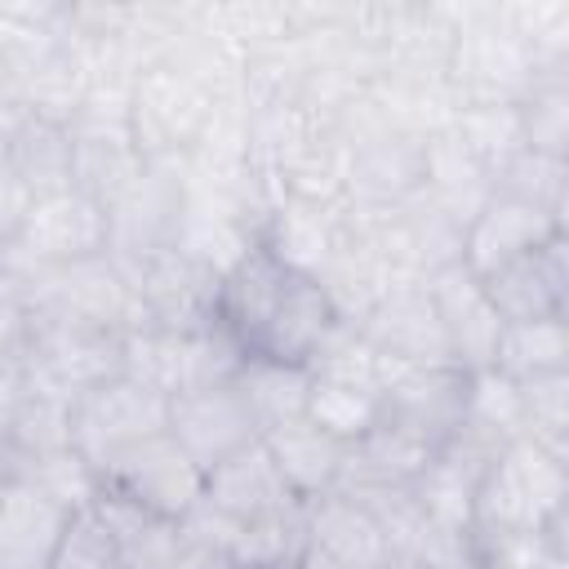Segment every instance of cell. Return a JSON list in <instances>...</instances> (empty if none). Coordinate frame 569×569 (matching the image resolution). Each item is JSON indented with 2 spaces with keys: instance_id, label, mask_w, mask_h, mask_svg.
<instances>
[{
  "instance_id": "ba28073f",
  "label": "cell",
  "mask_w": 569,
  "mask_h": 569,
  "mask_svg": "<svg viewBox=\"0 0 569 569\" xmlns=\"http://www.w3.org/2000/svg\"><path fill=\"white\" fill-rule=\"evenodd\" d=\"M164 431L187 449V458L200 471H213L218 462H227L244 445L262 440V431H258L244 396L236 391V382H218V387H200V391L173 396Z\"/></svg>"
},
{
  "instance_id": "5bb4252c",
  "label": "cell",
  "mask_w": 569,
  "mask_h": 569,
  "mask_svg": "<svg viewBox=\"0 0 569 569\" xmlns=\"http://www.w3.org/2000/svg\"><path fill=\"white\" fill-rule=\"evenodd\" d=\"M436 458V449L418 436H409L396 422H373L360 440L342 449V471H338V493L365 498V493H387V489H409L422 467Z\"/></svg>"
},
{
  "instance_id": "277c9868",
  "label": "cell",
  "mask_w": 569,
  "mask_h": 569,
  "mask_svg": "<svg viewBox=\"0 0 569 569\" xmlns=\"http://www.w3.org/2000/svg\"><path fill=\"white\" fill-rule=\"evenodd\" d=\"M169 427V396L147 382L116 373L80 396H71V449L98 471L120 449Z\"/></svg>"
},
{
  "instance_id": "836d02e7",
  "label": "cell",
  "mask_w": 569,
  "mask_h": 569,
  "mask_svg": "<svg viewBox=\"0 0 569 569\" xmlns=\"http://www.w3.org/2000/svg\"><path fill=\"white\" fill-rule=\"evenodd\" d=\"M0 493H4V471H0Z\"/></svg>"
},
{
  "instance_id": "4dcf8cb0",
  "label": "cell",
  "mask_w": 569,
  "mask_h": 569,
  "mask_svg": "<svg viewBox=\"0 0 569 569\" xmlns=\"http://www.w3.org/2000/svg\"><path fill=\"white\" fill-rule=\"evenodd\" d=\"M169 569H236V565H231L227 551L204 547V542H187V538H182V547H178V556H173Z\"/></svg>"
},
{
  "instance_id": "8fae6325",
  "label": "cell",
  "mask_w": 569,
  "mask_h": 569,
  "mask_svg": "<svg viewBox=\"0 0 569 569\" xmlns=\"http://www.w3.org/2000/svg\"><path fill=\"white\" fill-rule=\"evenodd\" d=\"M427 293L436 302V316H440V329H445V342H449V360L467 373L493 369L502 316L493 311L485 284L462 262H449V267L427 276Z\"/></svg>"
},
{
  "instance_id": "83f0119b",
  "label": "cell",
  "mask_w": 569,
  "mask_h": 569,
  "mask_svg": "<svg viewBox=\"0 0 569 569\" xmlns=\"http://www.w3.org/2000/svg\"><path fill=\"white\" fill-rule=\"evenodd\" d=\"M565 173L569 164L556 156H538L529 147H516L498 169H493V191L516 196L525 204H538L565 222Z\"/></svg>"
},
{
  "instance_id": "7a4b0ae2",
  "label": "cell",
  "mask_w": 569,
  "mask_h": 569,
  "mask_svg": "<svg viewBox=\"0 0 569 569\" xmlns=\"http://www.w3.org/2000/svg\"><path fill=\"white\" fill-rule=\"evenodd\" d=\"M209 120H213V93L173 62L142 67L124 93V124H129L133 151L147 164L178 160L191 147H200Z\"/></svg>"
},
{
  "instance_id": "4fadbf2b",
  "label": "cell",
  "mask_w": 569,
  "mask_h": 569,
  "mask_svg": "<svg viewBox=\"0 0 569 569\" xmlns=\"http://www.w3.org/2000/svg\"><path fill=\"white\" fill-rule=\"evenodd\" d=\"M480 284H485L493 311L502 316V325L565 316V298H569V244H565V231L556 240H547L542 249L498 267Z\"/></svg>"
},
{
  "instance_id": "7c38bea8",
  "label": "cell",
  "mask_w": 569,
  "mask_h": 569,
  "mask_svg": "<svg viewBox=\"0 0 569 569\" xmlns=\"http://www.w3.org/2000/svg\"><path fill=\"white\" fill-rule=\"evenodd\" d=\"M293 280V271L262 244L253 240L222 276H218V293H213V325L236 338V347L249 356L284 293V284Z\"/></svg>"
},
{
  "instance_id": "4316f807",
  "label": "cell",
  "mask_w": 569,
  "mask_h": 569,
  "mask_svg": "<svg viewBox=\"0 0 569 569\" xmlns=\"http://www.w3.org/2000/svg\"><path fill=\"white\" fill-rule=\"evenodd\" d=\"M302 507L307 502H298L289 511H271V516L244 520L236 542H231V565L236 569H280V565H293L302 542H307Z\"/></svg>"
},
{
  "instance_id": "5b68a950",
  "label": "cell",
  "mask_w": 569,
  "mask_h": 569,
  "mask_svg": "<svg viewBox=\"0 0 569 569\" xmlns=\"http://www.w3.org/2000/svg\"><path fill=\"white\" fill-rule=\"evenodd\" d=\"M382 356V351H378ZM471 373L458 365H405L382 356L378 360V405L382 422L405 427L409 436L427 440L431 449L449 445L467 413Z\"/></svg>"
},
{
  "instance_id": "ffe728a7",
  "label": "cell",
  "mask_w": 569,
  "mask_h": 569,
  "mask_svg": "<svg viewBox=\"0 0 569 569\" xmlns=\"http://www.w3.org/2000/svg\"><path fill=\"white\" fill-rule=\"evenodd\" d=\"M93 507L107 520L124 569H169L173 565V556L182 547L178 520H164V516H156V511L138 507V502H124L116 493H102V489H98Z\"/></svg>"
},
{
  "instance_id": "7402d4cb",
  "label": "cell",
  "mask_w": 569,
  "mask_h": 569,
  "mask_svg": "<svg viewBox=\"0 0 569 569\" xmlns=\"http://www.w3.org/2000/svg\"><path fill=\"white\" fill-rule=\"evenodd\" d=\"M493 369L511 382L547 378V373H569V320L565 316H542V320H511L498 333Z\"/></svg>"
},
{
  "instance_id": "d590c367",
  "label": "cell",
  "mask_w": 569,
  "mask_h": 569,
  "mask_svg": "<svg viewBox=\"0 0 569 569\" xmlns=\"http://www.w3.org/2000/svg\"><path fill=\"white\" fill-rule=\"evenodd\" d=\"M387 569H396V565H387Z\"/></svg>"
},
{
  "instance_id": "603a6c76",
  "label": "cell",
  "mask_w": 569,
  "mask_h": 569,
  "mask_svg": "<svg viewBox=\"0 0 569 569\" xmlns=\"http://www.w3.org/2000/svg\"><path fill=\"white\" fill-rule=\"evenodd\" d=\"M236 391L244 396L258 431L267 436L280 422L302 418L307 409V391H311V369L307 365H280V360H262V356H244V365L236 369Z\"/></svg>"
},
{
  "instance_id": "f1b7e54d",
  "label": "cell",
  "mask_w": 569,
  "mask_h": 569,
  "mask_svg": "<svg viewBox=\"0 0 569 569\" xmlns=\"http://www.w3.org/2000/svg\"><path fill=\"white\" fill-rule=\"evenodd\" d=\"M116 565H120V551H116V538H111L107 520L98 516V507L93 502L76 507L58 538L49 569H116Z\"/></svg>"
},
{
  "instance_id": "9c48e42d",
  "label": "cell",
  "mask_w": 569,
  "mask_h": 569,
  "mask_svg": "<svg viewBox=\"0 0 569 569\" xmlns=\"http://www.w3.org/2000/svg\"><path fill=\"white\" fill-rule=\"evenodd\" d=\"M560 231H565V222H560L556 213H547V209H538V204H525V200H516V196H498V191H493V196L471 213V222L462 227V267H467L476 280H485V276H493L498 267H507V262H516V258L542 249V244L556 240Z\"/></svg>"
},
{
  "instance_id": "8d00e7d4",
  "label": "cell",
  "mask_w": 569,
  "mask_h": 569,
  "mask_svg": "<svg viewBox=\"0 0 569 569\" xmlns=\"http://www.w3.org/2000/svg\"><path fill=\"white\" fill-rule=\"evenodd\" d=\"M116 569H124V565H116Z\"/></svg>"
},
{
  "instance_id": "2e32d148",
  "label": "cell",
  "mask_w": 569,
  "mask_h": 569,
  "mask_svg": "<svg viewBox=\"0 0 569 569\" xmlns=\"http://www.w3.org/2000/svg\"><path fill=\"white\" fill-rule=\"evenodd\" d=\"M71 511L27 480H4L0 493V569H49Z\"/></svg>"
},
{
  "instance_id": "e0dca14e",
  "label": "cell",
  "mask_w": 569,
  "mask_h": 569,
  "mask_svg": "<svg viewBox=\"0 0 569 569\" xmlns=\"http://www.w3.org/2000/svg\"><path fill=\"white\" fill-rule=\"evenodd\" d=\"M338 311L329 302V293L320 289V280L311 276H298L284 284L258 347L249 356H262V360H280V365H311V356L320 351V342L338 329Z\"/></svg>"
},
{
  "instance_id": "d6986e66",
  "label": "cell",
  "mask_w": 569,
  "mask_h": 569,
  "mask_svg": "<svg viewBox=\"0 0 569 569\" xmlns=\"http://www.w3.org/2000/svg\"><path fill=\"white\" fill-rule=\"evenodd\" d=\"M276 471L284 476L289 493L298 502H311L320 493H329L338 485V471H342V449L333 436H325L316 422L307 418H293V422H280L262 436Z\"/></svg>"
},
{
  "instance_id": "9a60e30c",
  "label": "cell",
  "mask_w": 569,
  "mask_h": 569,
  "mask_svg": "<svg viewBox=\"0 0 569 569\" xmlns=\"http://www.w3.org/2000/svg\"><path fill=\"white\" fill-rule=\"evenodd\" d=\"M302 525H307V547L325 551L342 569H387L391 565V542H387L382 525L373 520V511L338 489L311 498L302 507Z\"/></svg>"
},
{
  "instance_id": "44dd1931",
  "label": "cell",
  "mask_w": 569,
  "mask_h": 569,
  "mask_svg": "<svg viewBox=\"0 0 569 569\" xmlns=\"http://www.w3.org/2000/svg\"><path fill=\"white\" fill-rule=\"evenodd\" d=\"M4 156L27 178V187L36 191V200L76 187V142H71V129L62 120L27 116Z\"/></svg>"
},
{
  "instance_id": "e575fe53",
  "label": "cell",
  "mask_w": 569,
  "mask_h": 569,
  "mask_svg": "<svg viewBox=\"0 0 569 569\" xmlns=\"http://www.w3.org/2000/svg\"><path fill=\"white\" fill-rule=\"evenodd\" d=\"M280 569H298V565H280Z\"/></svg>"
},
{
  "instance_id": "484cf974",
  "label": "cell",
  "mask_w": 569,
  "mask_h": 569,
  "mask_svg": "<svg viewBox=\"0 0 569 569\" xmlns=\"http://www.w3.org/2000/svg\"><path fill=\"white\" fill-rule=\"evenodd\" d=\"M520 391V436L569 462V373H547L516 382Z\"/></svg>"
},
{
  "instance_id": "cb8c5ba5",
  "label": "cell",
  "mask_w": 569,
  "mask_h": 569,
  "mask_svg": "<svg viewBox=\"0 0 569 569\" xmlns=\"http://www.w3.org/2000/svg\"><path fill=\"white\" fill-rule=\"evenodd\" d=\"M516 124L520 147L538 156H569V80L565 67H547L529 80V89L516 98Z\"/></svg>"
},
{
  "instance_id": "d4e9b609",
  "label": "cell",
  "mask_w": 569,
  "mask_h": 569,
  "mask_svg": "<svg viewBox=\"0 0 569 569\" xmlns=\"http://www.w3.org/2000/svg\"><path fill=\"white\" fill-rule=\"evenodd\" d=\"M302 418L316 422V427H320L325 436H333L338 445H351V440H360V436L382 418V405H378V391H369V387L311 378Z\"/></svg>"
},
{
  "instance_id": "8992f818",
  "label": "cell",
  "mask_w": 569,
  "mask_h": 569,
  "mask_svg": "<svg viewBox=\"0 0 569 569\" xmlns=\"http://www.w3.org/2000/svg\"><path fill=\"white\" fill-rule=\"evenodd\" d=\"M98 489L116 493L124 502H138L164 520H182L204 493V471L187 458V449L169 431H156V436L120 449L111 462H102Z\"/></svg>"
},
{
  "instance_id": "3957f363",
  "label": "cell",
  "mask_w": 569,
  "mask_h": 569,
  "mask_svg": "<svg viewBox=\"0 0 569 569\" xmlns=\"http://www.w3.org/2000/svg\"><path fill=\"white\" fill-rule=\"evenodd\" d=\"M22 369L53 387L58 396H80L116 373H124V333L53 311H31V333H27V356Z\"/></svg>"
},
{
  "instance_id": "6da1fadb",
  "label": "cell",
  "mask_w": 569,
  "mask_h": 569,
  "mask_svg": "<svg viewBox=\"0 0 569 569\" xmlns=\"http://www.w3.org/2000/svg\"><path fill=\"white\" fill-rule=\"evenodd\" d=\"M565 462L533 440H511L480 476L471 502V547L480 565L507 569L525 547H533L556 520H565Z\"/></svg>"
},
{
  "instance_id": "f546056e",
  "label": "cell",
  "mask_w": 569,
  "mask_h": 569,
  "mask_svg": "<svg viewBox=\"0 0 569 569\" xmlns=\"http://www.w3.org/2000/svg\"><path fill=\"white\" fill-rule=\"evenodd\" d=\"M31 204H36V191L13 169V160L0 156V249H9L22 236V227L31 218Z\"/></svg>"
},
{
  "instance_id": "52a82bcc",
  "label": "cell",
  "mask_w": 569,
  "mask_h": 569,
  "mask_svg": "<svg viewBox=\"0 0 569 569\" xmlns=\"http://www.w3.org/2000/svg\"><path fill=\"white\" fill-rule=\"evenodd\" d=\"M107 249H111V209L98 196L67 187L40 196L31 204L22 236L0 253H13L27 267H71L84 258H102Z\"/></svg>"
},
{
  "instance_id": "30bf717a",
  "label": "cell",
  "mask_w": 569,
  "mask_h": 569,
  "mask_svg": "<svg viewBox=\"0 0 569 569\" xmlns=\"http://www.w3.org/2000/svg\"><path fill=\"white\" fill-rule=\"evenodd\" d=\"M360 338L405 365H453L449 360V342L436 316V302L427 293V280H396L373 307L369 316L356 325Z\"/></svg>"
},
{
  "instance_id": "ac0fdd59",
  "label": "cell",
  "mask_w": 569,
  "mask_h": 569,
  "mask_svg": "<svg viewBox=\"0 0 569 569\" xmlns=\"http://www.w3.org/2000/svg\"><path fill=\"white\" fill-rule=\"evenodd\" d=\"M204 502H213L218 511H227L240 525L258 520V516H271V511L298 507V498L289 493V485L276 471V462H271L262 440L244 445L240 453H231L227 462L204 471Z\"/></svg>"
},
{
  "instance_id": "1f68e13d",
  "label": "cell",
  "mask_w": 569,
  "mask_h": 569,
  "mask_svg": "<svg viewBox=\"0 0 569 569\" xmlns=\"http://www.w3.org/2000/svg\"><path fill=\"white\" fill-rule=\"evenodd\" d=\"M511 569H569V565H565V551H556V547H547V542H533Z\"/></svg>"
},
{
  "instance_id": "d6a6232c",
  "label": "cell",
  "mask_w": 569,
  "mask_h": 569,
  "mask_svg": "<svg viewBox=\"0 0 569 569\" xmlns=\"http://www.w3.org/2000/svg\"><path fill=\"white\" fill-rule=\"evenodd\" d=\"M0 102H18V84H13V71L4 58H0Z\"/></svg>"
}]
</instances>
